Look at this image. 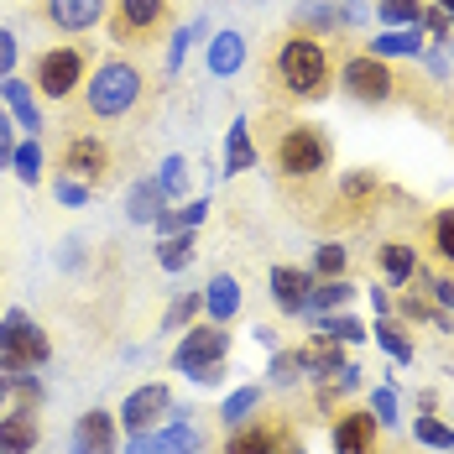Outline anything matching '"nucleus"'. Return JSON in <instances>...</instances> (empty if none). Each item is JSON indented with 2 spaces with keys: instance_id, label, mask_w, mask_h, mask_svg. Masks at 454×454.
Here are the masks:
<instances>
[{
  "instance_id": "f257e3e1",
  "label": "nucleus",
  "mask_w": 454,
  "mask_h": 454,
  "mask_svg": "<svg viewBox=\"0 0 454 454\" xmlns=\"http://www.w3.org/2000/svg\"><path fill=\"white\" fill-rule=\"evenodd\" d=\"M334 63L340 58L324 37L287 27L267 52V90L287 105H318L334 94Z\"/></svg>"
},
{
  "instance_id": "f03ea898",
  "label": "nucleus",
  "mask_w": 454,
  "mask_h": 454,
  "mask_svg": "<svg viewBox=\"0 0 454 454\" xmlns=\"http://www.w3.org/2000/svg\"><path fill=\"white\" fill-rule=\"evenodd\" d=\"M267 157H272L277 178L287 188H314L334 168V137L324 126H314V121L287 115V121H277L272 137H267Z\"/></svg>"
},
{
  "instance_id": "7ed1b4c3",
  "label": "nucleus",
  "mask_w": 454,
  "mask_h": 454,
  "mask_svg": "<svg viewBox=\"0 0 454 454\" xmlns=\"http://www.w3.org/2000/svg\"><path fill=\"white\" fill-rule=\"evenodd\" d=\"M334 90L345 94V99H356V105H371V110H387V105H423V90H412V79L397 68V63H387V58H376V52H340V63H334Z\"/></svg>"
},
{
  "instance_id": "20e7f679",
  "label": "nucleus",
  "mask_w": 454,
  "mask_h": 454,
  "mask_svg": "<svg viewBox=\"0 0 454 454\" xmlns=\"http://www.w3.org/2000/svg\"><path fill=\"white\" fill-rule=\"evenodd\" d=\"M141 99H146V68L131 52H110L94 63L90 84H84V110L94 121H126L137 115Z\"/></svg>"
},
{
  "instance_id": "39448f33",
  "label": "nucleus",
  "mask_w": 454,
  "mask_h": 454,
  "mask_svg": "<svg viewBox=\"0 0 454 454\" xmlns=\"http://www.w3.org/2000/svg\"><path fill=\"white\" fill-rule=\"evenodd\" d=\"M94 43H58V47H43L37 58H32V74H27V84L37 99L47 105H68L74 94L90 84L94 74Z\"/></svg>"
},
{
  "instance_id": "423d86ee",
  "label": "nucleus",
  "mask_w": 454,
  "mask_h": 454,
  "mask_svg": "<svg viewBox=\"0 0 454 454\" xmlns=\"http://www.w3.org/2000/svg\"><path fill=\"white\" fill-rule=\"evenodd\" d=\"M173 27V0H110L105 32L121 52H141Z\"/></svg>"
},
{
  "instance_id": "0eeeda50",
  "label": "nucleus",
  "mask_w": 454,
  "mask_h": 454,
  "mask_svg": "<svg viewBox=\"0 0 454 454\" xmlns=\"http://www.w3.org/2000/svg\"><path fill=\"white\" fill-rule=\"evenodd\" d=\"M47 361H52L47 329L32 314L11 309V314L0 318V371H5V376H27V371H37V365H47Z\"/></svg>"
},
{
  "instance_id": "6e6552de",
  "label": "nucleus",
  "mask_w": 454,
  "mask_h": 454,
  "mask_svg": "<svg viewBox=\"0 0 454 454\" xmlns=\"http://www.w3.org/2000/svg\"><path fill=\"white\" fill-rule=\"evenodd\" d=\"M173 371L178 376H199V371H209V365L230 361V324H215V318H193L188 329L178 334V345H173Z\"/></svg>"
},
{
  "instance_id": "1a4fd4ad",
  "label": "nucleus",
  "mask_w": 454,
  "mask_h": 454,
  "mask_svg": "<svg viewBox=\"0 0 454 454\" xmlns=\"http://www.w3.org/2000/svg\"><path fill=\"white\" fill-rule=\"evenodd\" d=\"M110 146L99 137H90V131H68L63 137V146H58V173H68V178H84L90 188H99V183L110 178Z\"/></svg>"
},
{
  "instance_id": "9d476101",
  "label": "nucleus",
  "mask_w": 454,
  "mask_h": 454,
  "mask_svg": "<svg viewBox=\"0 0 454 454\" xmlns=\"http://www.w3.org/2000/svg\"><path fill=\"white\" fill-rule=\"evenodd\" d=\"M168 412H173V387L168 381H146L137 392H126V403L115 408V423L126 434H152V428L168 423Z\"/></svg>"
},
{
  "instance_id": "9b49d317",
  "label": "nucleus",
  "mask_w": 454,
  "mask_h": 454,
  "mask_svg": "<svg viewBox=\"0 0 454 454\" xmlns=\"http://www.w3.org/2000/svg\"><path fill=\"white\" fill-rule=\"evenodd\" d=\"M381 423L371 408H340L329 418V444L334 454H381Z\"/></svg>"
},
{
  "instance_id": "f8f14e48",
  "label": "nucleus",
  "mask_w": 454,
  "mask_h": 454,
  "mask_svg": "<svg viewBox=\"0 0 454 454\" xmlns=\"http://www.w3.org/2000/svg\"><path fill=\"white\" fill-rule=\"evenodd\" d=\"M105 11H110V0H43L37 16L63 37H84V32H94L105 21Z\"/></svg>"
},
{
  "instance_id": "ddd939ff",
  "label": "nucleus",
  "mask_w": 454,
  "mask_h": 454,
  "mask_svg": "<svg viewBox=\"0 0 454 454\" xmlns=\"http://www.w3.org/2000/svg\"><path fill=\"white\" fill-rule=\"evenodd\" d=\"M199 444H204V434L188 418H173L152 434H126V454H193Z\"/></svg>"
},
{
  "instance_id": "4468645a",
  "label": "nucleus",
  "mask_w": 454,
  "mask_h": 454,
  "mask_svg": "<svg viewBox=\"0 0 454 454\" xmlns=\"http://www.w3.org/2000/svg\"><path fill=\"white\" fill-rule=\"evenodd\" d=\"M74 454H121V423L115 412L90 408L74 423Z\"/></svg>"
},
{
  "instance_id": "2eb2a0df",
  "label": "nucleus",
  "mask_w": 454,
  "mask_h": 454,
  "mask_svg": "<svg viewBox=\"0 0 454 454\" xmlns=\"http://www.w3.org/2000/svg\"><path fill=\"white\" fill-rule=\"evenodd\" d=\"M376 272H381V287H408L412 272H418V246L403 240V235L381 240L376 246Z\"/></svg>"
},
{
  "instance_id": "dca6fc26",
  "label": "nucleus",
  "mask_w": 454,
  "mask_h": 454,
  "mask_svg": "<svg viewBox=\"0 0 454 454\" xmlns=\"http://www.w3.org/2000/svg\"><path fill=\"white\" fill-rule=\"evenodd\" d=\"M272 303L282 314L303 318L309 314V287H314V272H303V267H272Z\"/></svg>"
},
{
  "instance_id": "f3484780",
  "label": "nucleus",
  "mask_w": 454,
  "mask_h": 454,
  "mask_svg": "<svg viewBox=\"0 0 454 454\" xmlns=\"http://www.w3.org/2000/svg\"><path fill=\"white\" fill-rule=\"evenodd\" d=\"M303 350V376H314V381H334L340 371H345V345L340 340H329V334H318L314 329V340L309 345H298Z\"/></svg>"
},
{
  "instance_id": "a211bd4d",
  "label": "nucleus",
  "mask_w": 454,
  "mask_h": 454,
  "mask_svg": "<svg viewBox=\"0 0 454 454\" xmlns=\"http://www.w3.org/2000/svg\"><path fill=\"white\" fill-rule=\"evenodd\" d=\"M204 68H209L215 79H235V74L246 68V37H240V32H215V37L204 43Z\"/></svg>"
},
{
  "instance_id": "6ab92c4d",
  "label": "nucleus",
  "mask_w": 454,
  "mask_h": 454,
  "mask_svg": "<svg viewBox=\"0 0 454 454\" xmlns=\"http://www.w3.org/2000/svg\"><path fill=\"white\" fill-rule=\"evenodd\" d=\"M43 444V428H37V412L11 408L0 418V454H37Z\"/></svg>"
},
{
  "instance_id": "aec40b11",
  "label": "nucleus",
  "mask_w": 454,
  "mask_h": 454,
  "mask_svg": "<svg viewBox=\"0 0 454 454\" xmlns=\"http://www.w3.org/2000/svg\"><path fill=\"white\" fill-rule=\"evenodd\" d=\"M423 27H381L371 43H365V52H376V58H387V63H397V58H412L418 63V52H423Z\"/></svg>"
},
{
  "instance_id": "412c9836",
  "label": "nucleus",
  "mask_w": 454,
  "mask_h": 454,
  "mask_svg": "<svg viewBox=\"0 0 454 454\" xmlns=\"http://www.w3.org/2000/svg\"><path fill=\"white\" fill-rule=\"evenodd\" d=\"M272 439H277V423H267V418H246V423L225 428L220 454H272Z\"/></svg>"
},
{
  "instance_id": "4be33fe9",
  "label": "nucleus",
  "mask_w": 454,
  "mask_h": 454,
  "mask_svg": "<svg viewBox=\"0 0 454 454\" xmlns=\"http://www.w3.org/2000/svg\"><path fill=\"white\" fill-rule=\"evenodd\" d=\"M256 168V126H251V115H235L225 131V173H251Z\"/></svg>"
},
{
  "instance_id": "5701e85b",
  "label": "nucleus",
  "mask_w": 454,
  "mask_h": 454,
  "mask_svg": "<svg viewBox=\"0 0 454 454\" xmlns=\"http://www.w3.org/2000/svg\"><path fill=\"white\" fill-rule=\"evenodd\" d=\"M199 293H204V318L230 324V318L240 314V282H235L230 272H215L204 287H199Z\"/></svg>"
},
{
  "instance_id": "b1692460",
  "label": "nucleus",
  "mask_w": 454,
  "mask_h": 454,
  "mask_svg": "<svg viewBox=\"0 0 454 454\" xmlns=\"http://www.w3.org/2000/svg\"><path fill=\"white\" fill-rule=\"evenodd\" d=\"M350 298H356V282H350V277H314V287H309V314L303 318L340 314V309H350Z\"/></svg>"
},
{
  "instance_id": "393cba45",
  "label": "nucleus",
  "mask_w": 454,
  "mask_h": 454,
  "mask_svg": "<svg viewBox=\"0 0 454 454\" xmlns=\"http://www.w3.org/2000/svg\"><path fill=\"white\" fill-rule=\"evenodd\" d=\"M0 99L11 105V115H16V126H21V131H32V137L43 131V110H37V94H32L27 79H16V74H11V79H0Z\"/></svg>"
},
{
  "instance_id": "a878e982",
  "label": "nucleus",
  "mask_w": 454,
  "mask_h": 454,
  "mask_svg": "<svg viewBox=\"0 0 454 454\" xmlns=\"http://www.w3.org/2000/svg\"><path fill=\"white\" fill-rule=\"evenodd\" d=\"M423 246H428V256H434L444 272H454V204H444V209L428 215V225H423Z\"/></svg>"
},
{
  "instance_id": "bb28decb",
  "label": "nucleus",
  "mask_w": 454,
  "mask_h": 454,
  "mask_svg": "<svg viewBox=\"0 0 454 454\" xmlns=\"http://www.w3.org/2000/svg\"><path fill=\"white\" fill-rule=\"evenodd\" d=\"M371 334H376V345H381V350H387V356H392L397 365H412V361H418V345H412L408 324H403L397 314H381Z\"/></svg>"
},
{
  "instance_id": "cd10ccee",
  "label": "nucleus",
  "mask_w": 454,
  "mask_h": 454,
  "mask_svg": "<svg viewBox=\"0 0 454 454\" xmlns=\"http://www.w3.org/2000/svg\"><path fill=\"white\" fill-rule=\"evenodd\" d=\"M173 199L162 193V183L157 178H141L137 188H131V199H126V220H137V225H152L162 209H168Z\"/></svg>"
},
{
  "instance_id": "c85d7f7f",
  "label": "nucleus",
  "mask_w": 454,
  "mask_h": 454,
  "mask_svg": "<svg viewBox=\"0 0 454 454\" xmlns=\"http://www.w3.org/2000/svg\"><path fill=\"white\" fill-rule=\"evenodd\" d=\"M193 246H199L193 230L162 235V240H157V267H162V272H188V267H193Z\"/></svg>"
},
{
  "instance_id": "c756f323",
  "label": "nucleus",
  "mask_w": 454,
  "mask_h": 454,
  "mask_svg": "<svg viewBox=\"0 0 454 454\" xmlns=\"http://www.w3.org/2000/svg\"><path fill=\"white\" fill-rule=\"evenodd\" d=\"M412 444H423V450H439V454H454V423H444L439 412H418L412 418Z\"/></svg>"
},
{
  "instance_id": "7c9ffc66",
  "label": "nucleus",
  "mask_w": 454,
  "mask_h": 454,
  "mask_svg": "<svg viewBox=\"0 0 454 454\" xmlns=\"http://www.w3.org/2000/svg\"><path fill=\"white\" fill-rule=\"evenodd\" d=\"M314 329H318V334H329V340H340V345H361V340H365V324H361V318H350L345 309H340V314H318Z\"/></svg>"
},
{
  "instance_id": "2f4dec72",
  "label": "nucleus",
  "mask_w": 454,
  "mask_h": 454,
  "mask_svg": "<svg viewBox=\"0 0 454 454\" xmlns=\"http://www.w3.org/2000/svg\"><path fill=\"white\" fill-rule=\"evenodd\" d=\"M199 314H204V293H199V287H193V293H178V298H173V309L162 314V329H168V334H183Z\"/></svg>"
},
{
  "instance_id": "473e14b6",
  "label": "nucleus",
  "mask_w": 454,
  "mask_h": 454,
  "mask_svg": "<svg viewBox=\"0 0 454 454\" xmlns=\"http://www.w3.org/2000/svg\"><path fill=\"white\" fill-rule=\"evenodd\" d=\"M314 277H350V251L340 246V240H318L314 251V267H309Z\"/></svg>"
},
{
  "instance_id": "72a5a7b5",
  "label": "nucleus",
  "mask_w": 454,
  "mask_h": 454,
  "mask_svg": "<svg viewBox=\"0 0 454 454\" xmlns=\"http://www.w3.org/2000/svg\"><path fill=\"white\" fill-rule=\"evenodd\" d=\"M256 408H262V387H240V392H230V397H225V408H220V423H225V428H235V423L256 418Z\"/></svg>"
},
{
  "instance_id": "f704fd0d",
  "label": "nucleus",
  "mask_w": 454,
  "mask_h": 454,
  "mask_svg": "<svg viewBox=\"0 0 454 454\" xmlns=\"http://www.w3.org/2000/svg\"><path fill=\"white\" fill-rule=\"evenodd\" d=\"M11 168H16V178L27 183V188H37V183H43V141H37V137L21 141V146H16V157H11Z\"/></svg>"
},
{
  "instance_id": "c9c22d12",
  "label": "nucleus",
  "mask_w": 454,
  "mask_h": 454,
  "mask_svg": "<svg viewBox=\"0 0 454 454\" xmlns=\"http://www.w3.org/2000/svg\"><path fill=\"white\" fill-rule=\"evenodd\" d=\"M423 0H376V21L381 27H418Z\"/></svg>"
},
{
  "instance_id": "e433bc0d",
  "label": "nucleus",
  "mask_w": 454,
  "mask_h": 454,
  "mask_svg": "<svg viewBox=\"0 0 454 454\" xmlns=\"http://www.w3.org/2000/svg\"><path fill=\"white\" fill-rule=\"evenodd\" d=\"M418 27H423V43L428 47H444L454 37V27H450V16L434 5V0H423V16H418Z\"/></svg>"
},
{
  "instance_id": "4c0bfd02",
  "label": "nucleus",
  "mask_w": 454,
  "mask_h": 454,
  "mask_svg": "<svg viewBox=\"0 0 454 454\" xmlns=\"http://www.w3.org/2000/svg\"><path fill=\"white\" fill-rule=\"evenodd\" d=\"M267 376H272V387H298L303 381V350H277Z\"/></svg>"
},
{
  "instance_id": "58836bf2",
  "label": "nucleus",
  "mask_w": 454,
  "mask_h": 454,
  "mask_svg": "<svg viewBox=\"0 0 454 454\" xmlns=\"http://www.w3.org/2000/svg\"><path fill=\"white\" fill-rule=\"evenodd\" d=\"M11 403L21 412H37L43 408V381H37L32 371H27V376H11Z\"/></svg>"
},
{
  "instance_id": "ea45409f",
  "label": "nucleus",
  "mask_w": 454,
  "mask_h": 454,
  "mask_svg": "<svg viewBox=\"0 0 454 454\" xmlns=\"http://www.w3.org/2000/svg\"><path fill=\"white\" fill-rule=\"evenodd\" d=\"M157 183H162V193H168V199H183V193H188V162H183L178 152H173V157L162 162Z\"/></svg>"
},
{
  "instance_id": "a19ab883",
  "label": "nucleus",
  "mask_w": 454,
  "mask_h": 454,
  "mask_svg": "<svg viewBox=\"0 0 454 454\" xmlns=\"http://www.w3.org/2000/svg\"><path fill=\"white\" fill-rule=\"evenodd\" d=\"M52 193H58V199H63L68 209H84V204L94 199L90 183H84V178H68V173H58V178H52Z\"/></svg>"
},
{
  "instance_id": "79ce46f5",
  "label": "nucleus",
  "mask_w": 454,
  "mask_h": 454,
  "mask_svg": "<svg viewBox=\"0 0 454 454\" xmlns=\"http://www.w3.org/2000/svg\"><path fill=\"white\" fill-rule=\"evenodd\" d=\"M365 408L376 412V423H381V428H392V423H397V392H392V387H376Z\"/></svg>"
},
{
  "instance_id": "37998d69",
  "label": "nucleus",
  "mask_w": 454,
  "mask_h": 454,
  "mask_svg": "<svg viewBox=\"0 0 454 454\" xmlns=\"http://www.w3.org/2000/svg\"><path fill=\"white\" fill-rule=\"evenodd\" d=\"M272 454H309V444H303V434H298V428H293V423H277Z\"/></svg>"
},
{
  "instance_id": "c03bdc74",
  "label": "nucleus",
  "mask_w": 454,
  "mask_h": 454,
  "mask_svg": "<svg viewBox=\"0 0 454 454\" xmlns=\"http://www.w3.org/2000/svg\"><path fill=\"white\" fill-rule=\"evenodd\" d=\"M418 63L434 74V84H450V58H444V47H423V52H418Z\"/></svg>"
},
{
  "instance_id": "a18cd8bd",
  "label": "nucleus",
  "mask_w": 454,
  "mask_h": 454,
  "mask_svg": "<svg viewBox=\"0 0 454 454\" xmlns=\"http://www.w3.org/2000/svg\"><path fill=\"white\" fill-rule=\"evenodd\" d=\"M428 298H434V309H444V314H450V309H454V272L428 277Z\"/></svg>"
},
{
  "instance_id": "49530a36",
  "label": "nucleus",
  "mask_w": 454,
  "mask_h": 454,
  "mask_svg": "<svg viewBox=\"0 0 454 454\" xmlns=\"http://www.w3.org/2000/svg\"><path fill=\"white\" fill-rule=\"evenodd\" d=\"M193 37H204V27H193V32H178V37H173V47H168V74H178L183 68V52L193 47Z\"/></svg>"
},
{
  "instance_id": "de8ad7c7",
  "label": "nucleus",
  "mask_w": 454,
  "mask_h": 454,
  "mask_svg": "<svg viewBox=\"0 0 454 454\" xmlns=\"http://www.w3.org/2000/svg\"><path fill=\"white\" fill-rule=\"evenodd\" d=\"M16 58H21V47H16V37L0 27V79H11V74H16Z\"/></svg>"
},
{
  "instance_id": "09e8293b",
  "label": "nucleus",
  "mask_w": 454,
  "mask_h": 454,
  "mask_svg": "<svg viewBox=\"0 0 454 454\" xmlns=\"http://www.w3.org/2000/svg\"><path fill=\"white\" fill-rule=\"evenodd\" d=\"M178 220H183V230H199L204 220H209V199H193V204H183Z\"/></svg>"
},
{
  "instance_id": "8fccbe9b",
  "label": "nucleus",
  "mask_w": 454,
  "mask_h": 454,
  "mask_svg": "<svg viewBox=\"0 0 454 454\" xmlns=\"http://www.w3.org/2000/svg\"><path fill=\"white\" fill-rule=\"evenodd\" d=\"M152 230H157V235H178V230H183L178 209H162V215H157V220H152Z\"/></svg>"
},
{
  "instance_id": "3c124183",
  "label": "nucleus",
  "mask_w": 454,
  "mask_h": 454,
  "mask_svg": "<svg viewBox=\"0 0 454 454\" xmlns=\"http://www.w3.org/2000/svg\"><path fill=\"white\" fill-rule=\"evenodd\" d=\"M225 376H230V365L220 361V365H209V371H199V376H193V387H220Z\"/></svg>"
},
{
  "instance_id": "603ef678",
  "label": "nucleus",
  "mask_w": 454,
  "mask_h": 454,
  "mask_svg": "<svg viewBox=\"0 0 454 454\" xmlns=\"http://www.w3.org/2000/svg\"><path fill=\"white\" fill-rule=\"evenodd\" d=\"M371 309H376V318L392 314V287H371Z\"/></svg>"
},
{
  "instance_id": "864d4df0",
  "label": "nucleus",
  "mask_w": 454,
  "mask_h": 454,
  "mask_svg": "<svg viewBox=\"0 0 454 454\" xmlns=\"http://www.w3.org/2000/svg\"><path fill=\"white\" fill-rule=\"evenodd\" d=\"M418 412H423V418H428V412H439V392H434V387H423V392H418Z\"/></svg>"
},
{
  "instance_id": "5fc2aeb1",
  "label": "nucleus",
  "mask_w": 454,
  "mask_h": 454,
  "mask_svg": "<svg viewBox=\"0 0 454 454\" xmlns=\"http://www.w3.org/2000/svg\"><path fill=\"white\" fill-rule=\"evenodd\" d=\"M5 403H11V376L0 371V408H5Z\"/></svg>"
},
{
  "instance_id": "6e6d98bb",
  "label": "nucleus",
  "mask_w": 454,
  "mask_h": 454,
  "mask_svg": "<svg viewBox=\"0 0 454 454\" xmlns=\"http://www.w3.org/2000/svg\"><path fill=\"white\" fill-rule=\"evenodd\" d=\"M434 5H439V11L450 16V27H454V0H434Z\"/></svg>"
},
{
  "instance_id": "4d7b16f0",
  "label": "nucleus",
  "mask_w": 454,
  "mask_h": 454,
  "mask_svg": "<svg viewBox=\"0 0 454 454\" xmlns=\"http://www.w3.org/2000/svg\"><path fill=\"white\" fill-rule=\"evenodd\" d=\"M444 47H450V63H454V37H450V43H444Z\"/></svg>"
},
{
  "instance_id": "13d9d810",
  "label": "nucleus",
  "mask_w": 454,
  "mask_h": 454,
  "mask_svg": "<svg viewBox=\"0 0 454 454\" xmlns=\"http://www.w3.org/2000/svg\"><path fill=\"white\" fill-rule=\"evenodd\" d=\"M193 454H204V450H193Z\"/></svg>"
}]
</instances>
